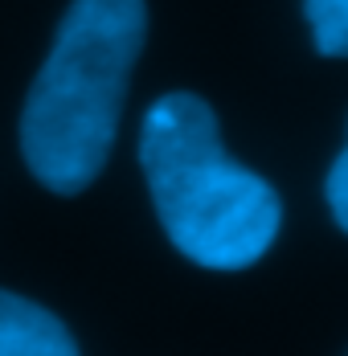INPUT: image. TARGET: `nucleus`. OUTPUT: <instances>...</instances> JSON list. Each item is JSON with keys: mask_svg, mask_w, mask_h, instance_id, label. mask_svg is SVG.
<instances>
[{"mask_svg": "<svg viewBox=\"0 0 348 356\" xmlns=\"http://www.w3.org/2000/svg\"><path fill=\"white\" fill-rule=\"evenodd\" d=\"M139 168L168 242L189 262L205 270H246L275 246L283 201L221 147L217 115L205 99L173 90L148 107Z\"/></svg>", "mask_w": 348, "mask_h": 356, "instance_id": "f03ea898", "label": "nucleus"}, {"mask_svg": "<svg viewBox=\"0 0 348 356\" xmlns=\"http://www.w3.org/2000/svg\"><path fill=\"white\" fill-rule=\"evenodd\" d=\"M0 356H78V344L54 312L0 291Z\"/></svg>", "mask_w": 348, "mask_h": 356, "instance_id": "7ed1b4c3", "label": "nucleus"}, {"mask_svg": "<svg viewBox=\"0 0 348 356\" xmlns=\"http://www.w3.org/2000/svg\"><path fill=\"white\" fill-rule=\"evenodd\" d=\"M315 49L324 58H348V0H303Z\"/></svg>", "mask_w": 348, "mask_h": 356, "instance_id": "20e7f679", "label": "nucleus"}, {"mask_svg": "<svg viewBox=\"0 0 348 356\" xmlns=\"http://www.w3.org/2000/svg\"><path fill=\"white\" fill-rule=\"evenodd\" d=\"M143 37V0H70L21 111L25 168L49 193L78 197L103 172Z\"/></svg>", "mask_w": 348, "mask_h": 356, "instance_id": "f257e3e1", "label": "nucleus"}, {"mask_svg": "<svg viewBox=\"0 0 348 356\" xmlns=\"http://www.w3.org/2000/svg\"><path fill=\"white\" fill-rule=\"evenodd\" d=\"M324 193H328V209L336 217V225L348 234V143H345V152L332 160V168H328Z\"/></svg>", "mask_w": 348, "mask_h": 356, "instance_id": "39448f33", "label": "nucleus"}]
</instances>
